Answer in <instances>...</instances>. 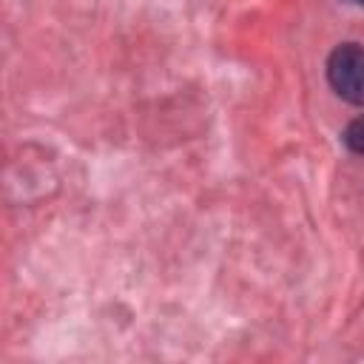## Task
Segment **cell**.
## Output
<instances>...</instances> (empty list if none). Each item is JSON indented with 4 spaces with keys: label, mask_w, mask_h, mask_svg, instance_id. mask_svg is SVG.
I'll use <instances>...</instances> for the list:
<instances>
[{
    "label": "cell",
    "mask_w": 364,
    "mask_h": 364,
    "mask_svg": "<svg viewBox=\"0 0 364 364\" xmlns=\"http://www.w3.org/2000/svg\"><path fill=\"white\" fill-rule=\"evenodd\" d=\"M350 3H355V6H364V0H350Z\"/></svg>",
    "instance_id": "3"
},
{
    "label": "cell",
    "mask_w": 364,
    "mask_h": 364,
    "mask_svg": "<svg viewBox=\"0 0 364 364\" xmlns=\"http://www.w3.org/2000/svg\"><path fill=\"white\" fill-rule=\"evenodd\" d=\"M327 82L344 102L364 105V46H336L327 57Z\"/></svg>",
    "instance_id": "1"
},
{
    "label": "cell",
    "mask_w": 364,
    "mask_h": 364,
    "mask_svg": "<svg viewBox=\"0 0 364 364\" xmlns=\"http://www.w3.org/2000/svg\"><path fill=\"white\" fill-rule=\"evenodd\" d=\"M344 145H347L353 154H361V156H364V114L355 117V119L344 128Z\"/></svg>",
    "instance_id": "2"
}]
</instances>
